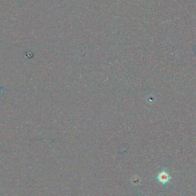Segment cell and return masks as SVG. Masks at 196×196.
Instances as JSON below:
<instances>
[{
	"label": "cell",
	"mask_w": 196,
	"mask_h": 196,
	"mask_svg": "<svg viewBox=\"0 0 196 196\" xmlns=\"http://www.w3.org/2000/svg\"><path fill=\"white\" fill-rule=\"evenodd\" d=\"M157 178L161 183L166 184L170 181L171 178L166 171L164 170L159 173V174L157 176Z\"/></svg>",
	"instance_id": "6da1fadb"
}]
</instances>
